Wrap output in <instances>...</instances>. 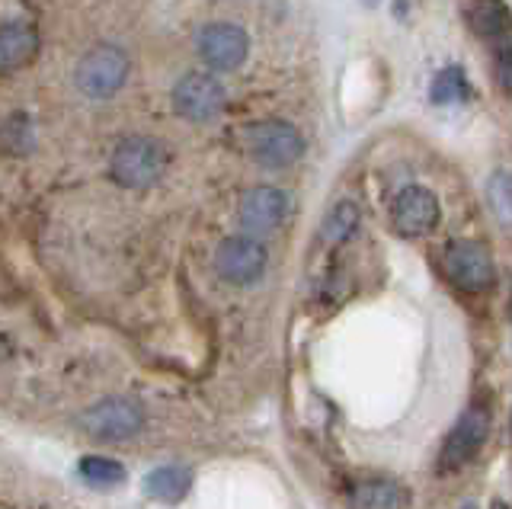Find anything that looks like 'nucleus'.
<instances>
[{
  "instance_id": "1",
  "label": "nucleus",
  "mask_w": 512,
  "mask_h": 509,
  "mask_svg": "<svg viewBox=\"0 0 512 509\" xmlns=\"http://www.w3.org/2000/svg\"><path fill=\"white\" fill-rule=\"evenodd\" d=\"M167 170V151L154 138H125L109 157V177L125 193H148Z\"/></svg>"
},
{
  "instance_id": "2",
  "label": "nucleus",
  "mask_w": 512,
  "mask_h": 509,
  "mask_svg": "<svg viewBox=\"0 0 512 509\" xmlns=\"http://www.w3.org/2000/svg\"><path fill=\"white\" fill-rule=\"evenodd\" d=\"M128 77H132V58L125 49L112 42H100L77 58L74 84L90 100H112L125 90Z\"/></svg>"
},
{
  "instance_id": "3",
  "label": "nucleus",
  "mask_w": 512,
  "mask_h": 509,
  "mask_svg": "<svg viewBox=\"0 0 512 509\" xmlns=\"http://www.w3.org/2000/svg\"><path fill=\"white\" fill-rule=\"evenodd\" d=\"M244 145L250 157L266 170H285L304 154V138L292 122L282 119H263L253 122L244 132Z\"/></svg>"
},
{
  "instance_id": "4",
  "label": "nucleus",
  "mask_w": 512,
  "mask_h": 509,
  "mask_svg": "<svg viewBox=\"0 0 512 509\" xmlns=\"http://www.w3.org/2000/svg\"><path fill=\"white\" fill-rule=\"evenodd\" d=\"M176 116L186 122H212L224 113V103H228V93H224L221 81L208 71H192L180 77L170 93Z\"/></svg>"
},
{
  "instance_id": "5",
  "label": "nucleus",
  "mask_w": 512,
  "mask_h": 509,
  "mask_svg": "<svg viewBox=\"0 0 512 509\" xmlns=\"http://www.w3.org/2000/svg\"><path fill=\"white\" fill-rule=\"evenodd\" d=\"M269 263V250L260 237L253 234H231L224 237L215 253V269L224 282L231 285H253L260 282Z\"/></svg>"
},
{
  "instance_id": "6",
  "label": "nucleus",
  "mask_w": 512,
  "mask_h": 509,
  "mask_svg": "<svg viewBox=\"0 0 512 509\" xmlns=\"http://www.w3.org/2000/svg\"><path fill=\"white\" fill-rule=\"evenodd\" d=\"M196 52L205 68L237 71L250 55V36L234 23H208L196 36Z\"/></svg>"
},
{
  "instance_id": "7",
  "label": "nucleus",
  "mask_w": 512,
  "mask_h": 509,
  "mask_svg": "<svg viewBox=\"0 0 512 509\" xmlns=\"http://www.w3.org/2000/svg\"><path fill=\"white\" fill-rule=\"evenodd\" d=\"M490 436V413L484 407H468L452 426V433L445 436L442 452H439V468L455 471L464 468L468 461L484 449V442Z\"/></svg>"
},
{
  "instance_id": "8",
  "label": "nucleus",
  "mask_w": 512,
  "mask_h": 509,
  "mask_svg": "<svg viewBox=\"0 0 512 509\" xmlns=\"http://www.w3.org/2000/svg\"><path fill=\"white\" fill-rule=\"evenodd\" d=\"M445 273L458 289L464 292H487L496 273H493V260L484 244L477 241H455L445 250Z\"/></svg>"
},
{
  "instance_id": "9",
  "label": "nucleus",
  "mask_w": 512,
  "mask_h": 509,
  "mask_svg": "<svg viewBox=\"0 0 512 509\" xmlns=\"http://www.w3.org/2000/svg\"><path fill=\"white\" fill-rule=\"evenodd\" d=\"M141 426H144V413L135 401H128V397H109V401L93 404L84 413V429L93 439L122 442V439H132Z\"/></svg>"
},
{
  "instance_id": "10",
  "label": "nucleus",
  "mask_w": 512,
  "mask_h": 509,
  "mask_svg": "<svg viewBox=\"0 0 512 509\" xmlns=\"http://www.w3.org/2000/svg\"><path fill=\"white\" fill-rule=\"evenodd\" d=\"M439 218H442L439 199L432 196L426 186L400 189L391 202V221L404 237H423L429 231H436Z\"/></svg>"
},
{
  "instance_id": "11",
  "label": "nucleus",
  "mask_w": 512,
  "mask_h": 509,
  "mask_svg": "<svg viewBox=\"0 0 512 509\" xmlns=\"http://www.w3.org/2000/svg\"><path fill=\"white\" fill-rule=\"evenodd\" d=\"M240 225L250 234H266L285 225L288 218V196L276 186H253L240 199Z\"/></svg>"
},
{
  "instance_id": "12",
  "label": "nucleus",
  "mask_w": 512,
  "mask_h": 509,
  "mask_svg": "<svg viewBox=\"0 0 512 509\" xmlns=\"http://www.w3.org/2000/svg\"><path fill=\"white\" fill-rule=\"evenodd\" d=\"M39 52V33L23 20L0 23V74L26 68Z\"/></svg>"
},
{
  "instance_id": "13",
  "label": "nucleus",
  "mask_w": 512,
  "mask_h": 509,
  "mask_svg": "<svg viewBox=\"0 0 512 509\" xmlns=\"http://www.w3.org/2000/svg\"><path fill=\"white\" fill-rule=\"evenodd\" d=\"M404 503L407 490L394 477H365L349 490L352 509H404Z\"/></svg>"
},
{
  "instance_id": "14",
  "label": "nucleus",
  "mask_w": 512,
  "mask_h": 509,
  "mask_svg": "<svg viewBox=\"0 0 512 509\" xmlns=\"http://www.w3.org/2000/svg\"><path fill=\"white\" fill-rule=\"evenodd\" d=\"M189 471L180 468V465H167V468H157L148 474V481H144V490H148V497L154 500H164V503H180L186 493H189Z\"/></svg>"
},
{
  "instance_id": "15",
  "label": "nucleus",
  "mask_w": 512,
  "mask_h": 509,
  "mask_svg": "<svg viewBox=\"0 0 512 509\" xmlns=\"http://www.w3.org/2000/svg\"><path fill=\"white\" fill-rule=\"evenodd\" d=\"M474 29L480 36H484L487 42H493V39H500V36H506L509 29H512V23H509V10H506V4L503 0H477L474 4Z\"/></svg>"
},
{
  "instance_id": "16",
  "label": "nucleus",
  "mask_w": 512,
  "mask_h": 509,
  "mask_svg": "<svg viewBox=\"0 0 512 509\" xmlns=\"http://www.w3.org/2000/svg\"><path fill=\"white\" fill-rule=\"evenodd\" d=\"M359 221H362V212H359L356 202H349V199L336 202L333 212L324 221V237L330 244H343V241H349L352 234H356Z\"/></svg>"
},
{
  "instance_id": "17",
  "label": "nucleus",
  "mask_w": 512,
  "mask_h": 509,
  "mask_svg": "<svg viewBox=\"0 0 512 509\" xmlns=\"http://www.w3.org/2000/svg\"><path fill=\"white\" fill-rule=\"evenodd\" d=\"M80 474H84V481H90L96 487H116L125 481V468L119 465V461L103 458V455L80 458Z\"/></svg>"
},
{
  "instance_id": "18",
  "label": "nucleus",
  "mask_w": 512,
  "mask_h": 509,
  "mask_svg": "<svg viewBox=\"0 0 512 509\" xmlns=\"http://www.w3.org/2000/svg\"><path fill=\"white\" fill-rule=\"evenodd\" d=\"M468 93H471V87H468V81H464V71L455 65L439 71L436 81H432V103H439V106L468 100Z\"/></svg>"
},
{
  "instance_id": "19",
  "label": "nucleus",
  "mask_w": 512,
  "mask_h": 509,
  "mask_svg": "<svg viewBox=\"0 0 512 509\" xmlns=\"http://www.w3.org/2000/svg\"><path fill=\"white\" fill-rule=\"evenodd\" d=\"M487 202H490L493 215L500 218V225L512 228V173H506V170L493 173L487 183Z\"/></svg>"
},
{
  "instance_id": "20",
  "label": "nucleus",
  "mask_w": 512,
  "mask_h": 509,
  "mask_svg": "<svg viewBox=\"0 0 512 509\" xmlns=\"http://www.w3.org/2000/svg\"><path fill=\"white\" fill-rule=\"evenodd\" d=\"M493 58H496V81H500L506 90H512V29L506 36L493 39Z\"/></svg>"
},
{
  "instance_id": "21",
  "label": "nucleus",
  "mask_w": 512,
  "mask_h": 509,
  "mask_svg": "<svg viewBox=\"0 0 512 509\" xmlns=\"http://www.w3.org/2000/svg\"><path fill=\"white\" fill-rule=\"evenodd\" d=\"M4 138H7V145L13 148V151H23L29 141H32V135H29V125H26V116H13L10 122H7V129H4Z\"/></svg>"
},
{
  "instance_id": "22",
  "label": "nucleus",
  "mask_w": 512,
  "mask_h": 509,
  "mask_svg": "<svg viewBox=\"0 0 512 509\" xmlns=\"http://www.w3.org/2000/svg\"><path fill=\"white\" fill-rule=\"evenodd\" d=\"M490 509H509V506H506L503 500H493V506H490Z\"/></svg>"
},
{
  "instance_id": "23",
  "label": "nucleus",
  "mask_w": 512,
  "mask_h": 509,
  "mask_svg": "<svg viewBox=\"0 0 512 509\" xmlns=\"http://www.w3.org/2000/svg\"><path fill=\"white\" fill-rule=\"evenodd\" d=\"M362 4H365V7H375V4H378V0H362Z\"/></svg>"
},
{
  "instance_id": "24",
  "label": "nucleus",
  "mask_w": 512,
  "mask_h": 509,
  "mask_svg": "<svg viewBox=\"0 0 512 509\" xmlns=\"http://www.w3.org/2000/svg\"><path fill=\"white\" fill-rule=\"evenodd\" d=\"M464 509H477V506H464Z\"/></svg>"
}]
</instances>
